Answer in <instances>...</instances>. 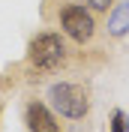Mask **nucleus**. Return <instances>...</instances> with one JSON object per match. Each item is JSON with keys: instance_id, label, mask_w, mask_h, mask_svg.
<instances>
[{"instance_id": "f257e3e1", "label": "nucleus", "mask_w": 129, "mask_h": 132, "mask_svg": "<svg viewBox=\"0 0 129 132\" xmlns=\"http://www.w3.org/2000/svg\"><path fill=\"white\" fill-rule=\"evenodd\" d=\"M48 99H51V108L57 114L69 117V120H81V117L90 111V99H87V90L81 84H72V81H57L48 87Z\"/></svg>"}, {"instance_id": "f03ea898", "label": "nucleus", "mask_w": 129, "mask_h": 132, "mask_svg": "<svg viewBox=\"0 0 129 132\" xmlns=\"http://www.w3.org/2000/svg\"><path fill=\"white\" fill-rule=\"evenodd\" d=\"M27 60H30L33 69L51 72V69H57L66 60V45L57 33H39L30 42V48H27Z\"/></svg>"}, {"instance_id": "7ed1b4c3", "label": "nucleus", "mask_w": 129, "mask_h": 132, "mask_svg": "<svg viewBox=\"0 0 129 132\" xmlns=\"http://www.w3.org/2000/svg\"><path fill=\"white\" fill-rule=\"evenodd\" d=\"M60 27H63V33L72 42H78V45L90 42L93 33H96V21H93V15H90L84 6H66L63 12H60Z\"/></svg>"}, {"instance_id": "20e7f679", "label": "nucleus", "mask_w": 129, "mask_h": 132, "mask_svg": "<svg viewBox=\"0 0 129 132\" xmlns=\"http://www.w3.org/2000/svg\"><path fill=\"white\" fill-rule=\"evenodd\" d=\"M24 120H27V129L30 132H60L57 117L51 114L48 105H42V102H27Z\"/></svg>"}, {"instance_id": "39448f33", "label": "nucleus", "mask_w": 129, "mask_h": 132, "mask_svg": "<svg viewBox=\"0 0 129 132\" xmlns=\"http://www.w3.org/2000/svg\"><path fill=\"white\" fill-rule=\"evenodd\" d=\"M108 33L111 36H126L129 33V0H123L120 6L108 15Z\"/></svg>"}, {"instance_id": "423d86ee", "label": "nucleus", "mask_w": 129, "mask_h": 132, "mask_svg": "<svg viewBox=\"0 0 129 132\" xmlns=\"http://www.w3.org/2000/svg\"><path fill=\"white\" fill-rule=\"evenodd\" d=\"M108 129L111 132H129V117H126V111H114L111 114V123H108Z\"/></svg>"}, {"instance_id": "0eeeda50", "label": "nucleus", "mask_w": 129, "mask_h": 132, "mask_svg": "<svg viewBox=\"0 0 129 132\" xmlns=\"http://www.w3.org/2000/svg\"><path fill=\"white\" fill-rule=\"evenodd\" d=\"M90 9H96V12H108V6H111V0H84Z\"/></svg>"}]
</instances>
